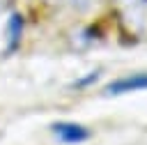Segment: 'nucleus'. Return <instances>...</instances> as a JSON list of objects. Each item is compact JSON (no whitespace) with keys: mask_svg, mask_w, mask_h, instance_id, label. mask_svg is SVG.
<instances>
[{"mask_svg":"<svg viewBox=\"0 0 147 145\" xmlns=\"http://www.w3.org/2000/svg\"><path fill=\"white\" fill-rule=\"evenodd\" d=\"M138 90H147V71L129 74L106 85V94H126V92H138Z\"/></svg>","mask_w":147,"mask_h":145,"instance_id":"2","label":"nucleus"},{"mask_svg":"<svg viewBox=\"0 0 147 145\" xmlns=\"http://www.w3.org/2000/svg\"><path fill=\"white\" fill-rule=\"evenodd\" d=\"M51 131L64 145H78V143H83V140L90 138V129L83 127V124H78V122H55L51 127Z\"/></svg>","mask_w":147,"mask_h":145,"instance_id":"1","label":"nucleus"},{"mask_svg":"<svg viewBox=\"0 0 147 145\" xmlns=\"http://www.w3.org/2000/svg\"><path fill=\"white\" fill-rule=\"evenodd\" d=\"M2 2H5V0H0V5H2Z\"/></svg>","mask_w":147,"mask_h":145,"instance_id":"3","label":"nucleus"}]
</instances>
